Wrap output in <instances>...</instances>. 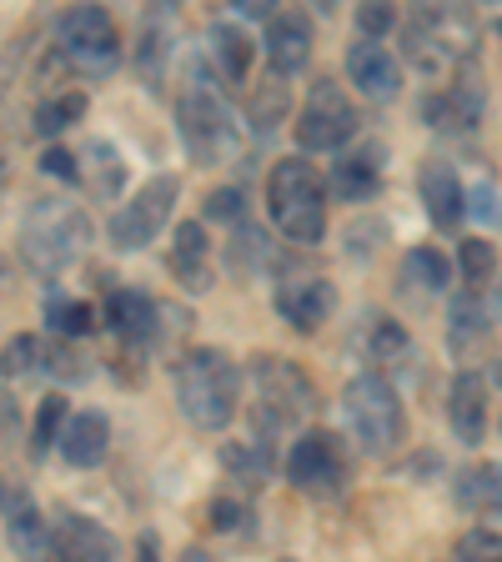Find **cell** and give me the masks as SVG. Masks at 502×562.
<instances>
[{
    "label": "cell",
    "instance_id": "6da1fadb",
    "mask_svg": "<svg viewBox=\"0 0 502 562\" xmlns=\"http://www.w3.org/2000/svg\"><path fill=\"white\" fill-rule=\"evenodd\" d=\"M176 402L187 412L191 427L201 432H222L236 422L242 402V367L222 347H197L176 362Z\"/></svg>",
    "mask_w": 502,
    "mask_h": 562
},
{
    "label": "cell",
    "instance_id": "7a4b0ae2",
    "mask_svg": "<svg viewBox=\"0 0 502 562\" xmlns=\"http://www.w3.org/2000/svg\"><path fill=\"white\" fill-rule=\"evenodd\" d=\"M176 121H181V140H187L191 161L201 166H222L236 151V116L232 101L207 70H191L176 101Z\"/></svg>",
    "mask_w": 502,
    "mask_h": 562
},
{
    "label": "cell",
    "instance_id": "3957f363",
    "mask_svg": "<svg viewBox=\"0 0 502 562\" xmlns=\"http://www.w3.org/2000/svg\"><path fill=\"white\" fill-rule=\"evenodd\" d=\"M267 206L271 222L281 226V236L312 246L327 232V191H322V176L306 156H281L267 176Z\"/></svg>",
    "mask_w": 502,
    "mask_h": 562
},
{
    "label": "cell",
    "instance_id": "277c9868",
    "mask_svg": "<svg viewBox=\"0 0 502 562\" xmlns=\"http://www.w3.org/2000/svg\"><path fill=\"white\" fill-rule=\"evenodd\" d=\"M86 241H91V222H86L81 206H70V201H60V196H46V201H35V206L25 211L21 257H25L31 271L56 277V271H66L70 261L81 257Z\"/></svg>",
    "mask_w": 502,
    "mask_h": 562
},
{
    "label": "cell",
    "instance_id": "5b68a950",
    "mask_svg": "<svg viewBox=\"0 0 502 562\" xmlns=\"http://www.w3.org/2000/svg\"><path fill=\"white\" fill-rule=\"evenodd\" d=\"M342 417H347L352 442L372 457H387L392 447H402L408 417H402V397L392 392L382 372H357L342 386Z\"/></svg>",
    "mask_w": 502,
    "mask_h": 562
},
{
    "label": "cell",
    "instance_id": "8992f818",
    "mask_svg": "<svg viewBox=\"0 0 502 562\" xmlns=\"http://www.w3.org/2000/svg\"><path fill=\"white\" fill-rule=\"evenodd\" d=\"M472 35H478V25H472L468 11H457V5H417L402 21V56L422 76H443L472 50Z\"/></svg>",
    "mask_w": 502,
    "mask_h": 562
},
{
    "label": "cell",
    "instance_id": "52a82bcc",
    "mask_svg": "<svg viewBox=\"0 0 502 562\" xmlns=\"http://www.w3.org/2000/svg\"><path fill=\"white\" fill-rule=\"evenodd\" d=\"M56 35H60L66 66H76L81 76H111L121 66V31L105 5H76V11H66Z\"/></svg>",
    "mask_w": 502,
    "mask_h": 562
},
{
    "label": "cell",
    "instance_id": "ba28073f",
    "mask_svg": "<svg viewBox=\"0 0 502 562\" xmlns=\"http://www.w3.org/2000/svg\"><path fill=\"white\" fill-rule=\"evenodd\" d=\"M252 382H257V422L261 427H292L316 407V386L287 357H257L252 362Z\"/></svg>",
    "mask_w": 502,
    "mask_h": 562
},
{
    "label": "cell",
    "instance_id": "9c48e42d",
    "mask_svg": "<svg viewBox=\"0 0 502 562\" xmlns=\"http://www.w3.org/2000/svg\"><path fill=\"white\" fill-rule=\"evenodd\" d=\"M352 136H357V105L332 76H322L297 116V146L302 151H337Z\"/></svg>",
    "mask_w": 502,
    "mask_h": 562
},
{
    "label": "cell",
    "instance_id": "30bf717a",
    "mask_svg": "<svg viewBox=\"0 0 502 562\" xmlns=\"http://www.w3.org/2000/svg\"><path fill=\"white\" fill-rule=\"evenodd\" d=\"M352 477L347 447L337 432H302L297 447L287 452V482L302 487L306 497H337Z\"/></svg>",
    "mask_w": 502,
    "mask_h": 562
},
{
    "label": "cell",
    "instance_id": "8fae6325",
    "mask_svg": "<svg viewBox=\"0 0 502 562\" xmlns=\"http://www.w3.org/2000/svg\"><path fill=\"white\" fill-rule=\"evenodd\" d=\"M176 191H181L176 176H152V181H146V187H141L136 196L116 211V216H111V226H105L111 246H116V251H146V246L161 236L166 216H171Z\"/></svg>",
    "mask_w": 502,
    "mask_h": 562
},
{
    "label": "cell",
    "instance_id": "7c38bea8",
    "mask_svg": "<svg viewBox=\"0 0 502 562\" xmlns=\"http://www.w3.org/2000/svg\"><path fill=\"white\" fill-rule=\"evenodd\" d=\"M271 306H277V316L287 322V327H297V331H316L332 312H337V286H332L327 277H297V281H281L277 296H271Z\"/></svg>",
    "mask_w": 502,
    "mask_h": 562
},
{
    "label": "cell",
    "instance_id": "4fadbf2b",
    "mask_svg": "<svg viewBox=\"0 0 502 562\" xmlns=\"http://www.w3.org/2000/svg\"><path fill=\"white\" fill-rule=\"evenodd\" d=\"M347 76L352 86L367 95V101H392L402 86V66L398 56L387 46H377V41H357V46L347 50Z\"/></svg>",
    "mask_w": 502,
    "mask_h": 562
},
{
    "label": "cell",
    "instance_id": "5bb4252c",
    "mask_svg": "<svg viewBox=\"0 0 502 562\" xmlns=\"http://www.w3.org/2000/svg\"><path fill=\"white\" fill-rule=\"evenodd\" d=\"M56 562H116V538L96 517L60 513L56 517Z\"/></svg>",
    "mask_w": 502,
    "mask_h": 562
},
{
    "label": "cell",
    "instance_id": "9a60e30c",
    "mask_svg": "<svg viewBox=\"0 0 502 562\" xmlns=\"http://www.w3.org/2000/svg\"><path fill=\"white\" fill-rule=\"evenodd\" d=\"M417 191H422V206H427V216H433L437 226H457L462 216H468V191H462V176H457V166L422 161Z\"/></svg>",
    "mask_w": 502,
    "mask_h": 562
},
{
    "label": "cell",
    "instance_id": "2e32d148",
    "mask_svg": "<svg viewBox=\"0 0 502 562\" xmlns=\"http://www.w3.org/2000/svg\"><path fill=\"white\" fill-rule=\"evenodd\" d=\"M267 56L277 76H297L312 60V21L302 11H277L267 21Z\"/></svg>",
    "mask_w": 502,
    "mask_h": 562
},
{
    "label": "cell",
    "instance_id": "e0dca14e",
    "mask_svg": "<svg viewBox=\"0 0 502 562\" xmlns=\"http://www.w3.org/2000/svg\"><path fill=\"white\" fill-rule=\"evenodd\" d=\"M171 277L187 286V292H211V241L201 222H181L171 236V257H166Z\"/></svg>",
    "mask_w": 502,
    "mask_h": 562
},
{
    "label": "cell",
    "instance_id": "ac0fdd59",
    "mask_svg": "<svg viewBox=\"0 0 502 562\" xmlns=\"http://www.w3.org/2000/svg\"><path fill=\"white\" fill-rule=\"evenodd\" d=\"M447 422H453V432L468 447L482 442V432H488V382H482L478 372H457L453 376V392H447Z\"/></svg>",
    "mask_w": 502,
    "mask_h": 562
},
{
    "label": "cell",
    "instance_id": "d6986e66",
    "mask_svg": "<svg viewBox=\"0 0 502 562\" xmlns=\"http://www.w3.org/2000/svg\"><path fill=\"white\" fill-rule=\"evenodd\" d=\"M482 91L472 81H457L447 86V91H433L427 95V105H422V116H427V126L433 131H453V136H462V131H472L482 121Z\"/></svg>",
    "mask_w": 502,
    "mask_h": 562
},
{
    "label": "cell",
    "instance_id": "ffe728a7",
    "mask_svg": "<svg viewBox=\"0 0 502 562\" xmlns=\"http://www.w3.org/2000/svg\"><path fill=\"white\" fill-rule=\"evenodd\" d=\"M105 452H111V422L101 417V412H76V417L66 422V432H60V457H66L70 468H101Z\"/></svg>",
    "mask_w": 502,
    "mask_h": 562
},
{
    "label": "cell",
    "instance_id": "44dd1931",
    "mask_svg": "<svg viewBox=\"0 0 502 562\" xmlns=\"http://www.w3.org/2000/svg\"><path fill=\"white\" fill-rule=\"evenodd\" d=\"M5 538H11L21 562H56V527L41 517V507L15 503L5 517Z\"/></svg>",
    "mask_w": 502,
    "mask_h": 562
},
{
    "label": "cell",
    "instance_id": "7402d4cb",
    "mask_svg": "<svg viewBox=\"0 0 502 562\" xmlns=\"http://www.w3.org/2000/svg\"><path fill=\"white\" fill-rule=\"evenodd\" d=\"M156 312H161V306H156L152 296L131 292V286H121V292L105 296V322L121 331V341H152L156 337Z\"/></svg>",
    "mask_w": 502,
    "mask_h": 562
},
{
    "label": "cell",
    "instance_id": "603a6c76",
    "mask_svg": "<svg viewBox=\"0 0 502 562\" xmlns=\"http://www.w3.org/2000/svg\"><path fill=\"white\" fill-rule=\"evenodd\" d=\"M76 161H81V187L91 191L96 201H111L121 191V181H126V161H121V151L105 146V140H86Z\"/></svg>",
    "mask_w": 502,
    "mask_h": 562
},
{
    "label": "cell",
    "instance_id": "cb8c5ba5",
    "mask_svg": "<svg viewBox=\"0 0 502 562\" xmlns=\"http://www.w3.org/2000/svg\"><path fill=\"white\" fill-rule=\"evenodd\" d=\"M166 50H171V11H146V21H141V35H136V50H131V60H136L141 81H161V66H166Z\"/></svg>",
    "mask_w": 502,
    "mask_h": 562
},
{
    "label": "cell",
    "instance_id": "d4e9b609",
    "mask_svg": "<svg viewBox=\"0 0 502 562\" xmlns=\"http://www.w3.org/2000/svg\"><path fill=\"white\" fill-rule=\"evenodd\" d=\"M211 56H216L222 81L242 86L246 70H252V56H257V46H252V35H246L236 21H222V25H211Z\"/></svg>",
    "mask_w": 502,
    "mask_h": 562
},
{
    "label": "cell",
    "instance_id": "484cf974",
    "mask_svg": "<svg viewBox=\"0 0 502 562\" xmlns=\"http://www.w3.org/2000/svg\"><path fill=\"white\" fill-rule=\"evenodd\" d=\"M457 503L478 507V513L502 507V468L498 462H472V468L457 477Z\"/></svg>",
    "mask_w": 502,
    "mask_h": 562
},
{
    "label": "cell",
    "instance_id": "4316f807",
    "mask_svg": "<svg viewBox=\"0 0 502 562\" xmlns=\"http://www.w3.org/2000/svg\"><path fill=\"white\" fill-rule=\"evenodd\" d=\"M377 161H382V151L342 156V161L332 166V191L347 201H367L377 191Z\"/></svg>",
    "mask_w": 502,
    "mask_h": 562
},
{
    "label": "cell",
    "instance_id": "83f0119b",
    "mask_svg": "<svg viewBox=\"0 0 502 562\" xmlns=\"http://www.w3.org/2000/svg\"><path fill=\"white\" fill-rule=\"evenodd\" d=\"M287 105H292V91H287V76L267 70V76L257 81V91H252V105H246V116H252V126H257V131H271V126H281V116H287Z\"/></svg>",
    "mask_w": 502,
    "mask_h": 562
},
{
    "label": "cell",
    "instance_id": "f1b7e54d",
    "mask_svg": "<svg viewBox=\"0 0 502 562\" xmlns=\"http://www.w3.org/2000/svg\"><path fill=\"white\" fill-rule=\"evenodd\" d=\"M222 468L232 472V477H242V487H261V482L271 477V447L267 442H226Z\"/></svg>",
    "mask_w": 502,
    "mask_h": 562
},
{
    "label": "cell",
    "instance_id": "f546056e",
    "mask_svg": "<svg viewBox=\"0 0 502 562\" xmlns=\"http://www.w3.org/2000/svg\"><path fill=\"white\" fill-rule=\"evenodd\" d=\"M402 277L417 286V292H447V281H453V267L437 246H412L408 257H402Z\"/></svg>",
    "mask_w": 502,
    "mask_h": 562
},
{
    "label": "cell",
    "instance_id": "4dcf8cb0",
    "mask_svg": "<svg viewBox=\"0 0 502 562\" xmlns=\"http://www.w3.org/2000/svg\"><path fill=\"white\" fill-rule=\"evenodd\" d=\"M488 337V306H482V292H457L453 296V347L468 351L472 341Z\"/></svg>",
    "mask_w": 502,
    "mask_h": 562
},
{
    "label": "cell",
    "instance_id": "1f68e13d",
    "mask_svg": "<svg viewBox=\"0 0 502 562\" xmlns=\"http://www.w3.org/2000/svg\"><path fill=\"white\" fill-rule=\"evenodd\" d=\"M81 116H86V91H60L35 105V131H41V136H60V131L76 126Z\"/></svg>",
    "mask_w": 502,
    "mask_h": 562
},
{
    "label": "cell",
    "instance_id": "d6a6232c",
    "mask_svg": "<svg viewBox=\"0 0 502 562\" xmlns=\"http://www.w3.org/2000/svg\"><path fill=\"white\" fill-rule=\"evenodd\" d=\"M66 422H70V412H66V397H60V392L41 397V407H35V417H31V447H35V457L46 452V447L60 442Z\"/></svg>",
    "mask_w": 502,
    "mask_h": 562
},
{
    "label": "cell",
    "instance_id": "836d02e7",
    "mask_svg": "<svg viewBox=\"0 0 502 562\" xmlns=\"http://www.w3.org/2000/svg\"><path fill=\"white\" fill-rule=\"evenodd\" d=\"M46 322H51V327H56L66 341L91 337V331H96V306H86V302H60V296H51Z\"/></svg>",
    "mask_w": 502,
    "mask_h": 562
},
{
    "label": "cell",
    "instance_id": "e575fe53",
    "mask_svg": "<svg viewBox=\"0 0 502 562\" xmlns=\"http://www.w3.org/2000/svg\"><path fill=\"white\" fill-rule=\"evenodd\" d=\"M457 257H462V277H468L472 292H482L492 281V271H498V246L482 241V236H472V241L457 246Z\"/></svg>",
    "mask_w": 502,
    "mask_h": 562
},
{
    "label": "cell",
    "instance_id": "d590c367",
    "mask_svg": "<svg viewBox=\"0 0 502 562\" xmlns=\"http://www.w3.org/2000/svg\"><path fill=\"white\" fill-rule=\"evenodd\" d=\"M41 367H46L51 376H60V382H81L86 376V357L70 341H46L41 347Z\"/></svg>",
    "mask_w": 502,
    "mask_h": 562
},
{
    "label": "cell",
    "instance_id": "8d00e7d4",
    "mask_svg": "<svg viewBox=\"0 0 502 562\" xmlns=\"http://www.w3.org/2000/svg\"><path fill=\"white\" fill-rule=\"evenodd\" d=\"M367 347H372L377 362H392V357H402V351H408V327H402V322H392V316H377L372 331H367Z\"/></svg>",
    "mask_w": 502,
    "mask_h": 562
},
{
    "label": "cell",
    "instance_id": "74e56055",
    "mask_svg": "<svg viewBox=\"0 0 502 562\" xmlns=\"http://www.w3.org/2000/svg\"><path fill=\"white\" fill-rule=\"evenodd\" d=\"M201 216L207 222H232V226H242L246 222V191L242 187H216L207 196V206H201Z\"/></svg>",
    "mask_w": 502,
    "mask_h": 562
},
{
    "label": "cell",
    "instance_id": "f35d334b",
    "mask_svg": "<svg viewBox=\"0 0 502 562\" xmlns=\"http://www.w3.org/2000/svg\"><path fill=\"white\" fill-rule=\"evenodd\" d=\"M41 347H46L41 337H15V341H5V351H0V376H25L31 367H41Z\"/></svg>",
    "mask_w": 502,
    "mask_h": 562
},
{
    "label": "cell",
    "instance_id": "ab89813d",
    "mask_svg": "<svg viewBox=\"0 0 502 562\" xmlns=\"http://www.w3.org/2000/svg\"><path fill=\"white\" fill-rule=\"evenodd\" d=\"M457 562H502V532L492 527H472L457 542Z\"/></svg>",
    "mask_w": 502,
    "mask_h": 562
},
{
    "label": "cell",
    "instance_id": "60d3db41",
    "mask_svg": "<svg viewBox=\"0 0 502 562\" xmlns=\"http://www.w3.org/2000/svg\"><path fill=\"white\" fill-rule=\"evenodd\" d=\"M257 261H267V236L257 232V226H236L232 232V267L236 271H252Z\"/></svg>",
    "mask_w": 502,
    "mask_h": 562
},
{
    "label": "cell",
    "instance_id": "b9f144b4",
    "mask_svg": "<svg viewBox=\"0 0 502 562\" xmlns=\"http://www.w3.org/2000/svg\"><path fill=\"white\" fill-rule=\"evenodd\" d=\"M392 25H398V11H392V5H382V0H377V5H362V11H357V41H382Z\"/></svg>",
    "mask_w": 502,
    "mask_h": 562
},
{
    "label": "cell",
    "instance_id": "7bdbcfd3",
    "mask_svg": "<svg viewBox=\"0 0 502 562\" xmlns=\"http://www.w3.org/2000/svg\"><path fill=\"white\" fill-rule=\"evenodd\" d=\"M41 171L56 176V181H81V161H76L66 146H51V151L41 156Z\"/></svg>",
    "mask_w": 502,
    "mask_h": 562
},
{
    "label": "cell",
    "instance_id": "ee69618b",
    "mask_svg": "<svg viewBox=\"0 0 502 562\" xmlns=\"http://www.w3.org/2000/svg\"><path fill=\"white\" fill-rule=\"evenodd\" d=\"M252 522V513H246L236 497H222V503H211V527L216 532H236V527H246Z\"/></svg>",
    "mask_w": 502,
    "mask_h": 562
},
{
    "label": "cell",
    "instance_id": "f6af8a7d",
    "mask_svg": "<svg viewBox=\"0 0 502 562\" xmlns=\"http://www.w3.org/2000/svg\"><path fill=\"white\" fill-rule=\"evenodd\" d=\"M468 211L472 216H482L488 226H502V196L492 187H472L468 191Z\"/></svg>",
    "mask_w": 502,
    "mask_h": 562
},
{
    "label": "cell",
    "instance_id": "bcb514c9",
    "mask_svg": "<svg viewBox=\"0 0 502 562\" xmlns=\"http://www.w3.org/2000/svg\"><path fill=\"white\" fill-rule=\"evenodd\" d=\"M136 562H156V542H152V538H141V552H136Z\"/></svg>",
    "mask_w": 502,
    "mask_h": 562
},
{
    "label": "cell",
    "instance_id": "7dc6e473",
    "mask_svg": "<svg viewBox=\"0 0 502 562\" xmlns=\"http://www.w3.org/2000/svg\"><path fill=\"white\" fill-rule=\"evenodd\" d=\"M181 562H211V558L201 548H187V552H181Z\"/></svg>",
    "mask_w": 502,
    "mask_h": 562
},
{
    "label": "cell",
    "instance_id": "c3c4849f",
    "mask_svg": "<svg viewBox=\"0 0 502 562\" xmlns=\"http://www.w3.org/2000/svg\"><path fill=\"white\" fill-rule=\"evenodd\" d=\"M0 187H5V171H0Z\"/></svg>",
    "mask_w": 502,
    "mask_h": 562
},
{
    "label": "cell",
    "instance_id": "681fc988",
    "mask_svg": "<svg viewBox=\"0 0 502 562\" xmlns=\"http://www.w3.org/2000/svg\"><path fill=\"white\" fill-rule=\"evenodd\" d=\"M281 562H292V558H281Z\"/></svg>",
    "mask_w": 502,
    "mask_h": 562
}]
</instances>
